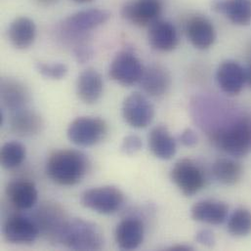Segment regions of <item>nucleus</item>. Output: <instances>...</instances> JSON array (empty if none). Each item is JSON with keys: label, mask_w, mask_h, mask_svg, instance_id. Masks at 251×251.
I'll return each mask as SVG.
<instances>
[{"label": "nucleus", "mask_w": 251, "mask_h": 251, "mask_svg": "<svg viewBox=\"0 0 251 251\" xmlns=\"http://www.w3.org/2000/svg\"><path fill=\"white\" fill-rule=\"evenodd\" d=\"M8 39L19 50L29 48L36 38V25L28 17L22 16L14 19L8 27Z\"/></svg>", "instance_id": "23"}, {"label": "nucleus", "mask_w": 251, "mask_h": 251, "mask_svg": "<svg viewBox=\"0 0 251 251\" xmlns=\"http://www.w3.org/2000/svg\"><path fill=\"white\" fill-rule=\"evenodd\" d=\"M162 3L160 0H128L122 8V17L128 23L140 26H150L160 19Z\"/></svg>", "instance_id": "10"}, {"label": "nucleus", "mask_w": 251, "mask_h": 251, "mask_svg": "<svg viewBox=\"0 0 251 251\" xmlns=\"http://www.w3.org/2000/svg\"><path fill=\"white\" fill-rule=\"evenodd\" d=\"M243 173L242 165L230 158H219L212 165L213 176L223 185H236L242 179Z\"/></svg>", "instance_id": "26"}, {"label": "nucleus", "mask_w": 251, "mask_h": 251, "mask_svg": "<svg viewBox=\"0 0 251 251\" xmlns=\"http://www.w3.org/2000/svg\"><path fill=\"white\" fill-rule=\"evenodd\" d=\"M139 83L147 95L159 98L167 94L171 87L172 79L166 68L159 64H152L145 68Z\"/></svg>", "instance_id": "15"}, {"label": "nucleus", "mask_w": 251, "mask_h": 251, "mask_svg": "<svg viewBox=\"0 0 251 251\" xmlns=\"http://www.w3.org/2000/svg\"><path fill=\"white\" fill-rule=\"evenodd\" d=\"M170 177L176 187L187 197L196 195L205 185V178L201 169L188 158L181 159L174 164Z\"/></svg>", "instance_id": "8"}, {"label": "nucleus", "mask_w": 251, "mask_h": 251, "mask_svg": "<svg viewBox=\"0 0 251 251\" xmlns=\"http://www.w3.org/2000/svg\"><path fill=\"white\" fill-rule=\"evenodd\" d=\"M104 92V80L98 71L88 68L80 73L76 80V95L86 105L97 103Z\"/></svg>", "instance_id": "18"}, {"label": "nucleus", "mask_w": 251, "mask_h": 251, "mask_svg": "<svg viewBox=\"0 0 251 251\" xmlns=\"http://www.w3.org/2000/svg\"><path fill=\"white\" fill-rule=\"evenodd\" d=\"M109 126L100 118L79 117L68 127L69 140L79 147H92L102 142L108 135Z\"/></svg>", "instance_id": "5"}, {"label": "nucleus", "mask_w": 251, "mask_h": 251, "mask_svg": "<svg viewBox=\"0 0 251 251\" xmlns=\"http://www.w3.org/2000/svg\"><path fill=\"white\" fill-rule=\"evenodd\" d=\"M37 5L42 7H51L56 5L60 0H33Z\"/></svg>", "instance_id": "34"}, {"label": "nucleus", "mask_w": 251, "mask_h": 251, "mask_svg": "<svg viewBox=\"0 0 251 251\" xmlns=\"http://www.w3.org/2000/svg\"><path fill=\"white\" fill-rule=\"evenodd\" d=\"M60 243L74 251H100L105 240L95 224L83 219L69 220L61 235Z\"/></svg>", "instance_id": "4"}, {"label": "nucleus", "mask_w": 251, "mask_h": 251, "mask_svg": "<svg viewBox=\"0 0 251 251\" xmlns=\"http://www.w3.org/2000/svg\"><path fill=\"white\" fill-rule=\"evenodd\" d=\"M33 220L37 224L40 234L50 241L60 243L61 235L70 219L60 205L47 202L36 210Z\"/></svg>", "instance_id": "9"}, {"label": "nucleus", "mask_w": 251, "mask_h": 251, "mask_svg": "<svg viewBox=\"0 0 251 251\" xmlns=\"http://www.w3.org/2000/svg\"><path fill=\"white\" fill-rule=\"evenodd\" d=\"M211 9L234 25L246 26L251 24V0H213Z\"/></svg>", "instance_id": "22"}, {"label": "nucleus", "mask_w": 251, "mask_h": 251, "mask_svg": "<svg viewBox=\"0 0 251 251\" xmlns=\"http://www.w3.org/2000/svg\"><path fill=\"white\" fill-rule=\"evenodd\" d=\"M143 146L142 139L137 135H128L123 141L121 150L122 151L127 155H133L141 151Z\"/></svg>", "instance_id": "30"}, {"label": "nucleus", "mask_w": 251, "mask_h": 251, "mask_svg": "<svg viewBox=\"0 0 251 251\" xmlns=\"http://www.w3.org/2000/svg\"><path fill=\"white\" fill-rule=\"evenodd\" d=\"M40 230L35 221L24 215H12L4 223L3 236L8 243L28 245L36 241Z\"/></svg>", "instance_id": "12"}, {"label": "nucleus", "mask_w": 251, "mask_h": 251, "mask_svg": "<svg viewBox=\"0 0 251 251\" xmlns=\"http://www.w3.org/2000/svg\"><path fill=\"white\" fill-rule=\"evenodd\" d=\"M122 112L126 124L138 129L150 126L154 117L152 104L146 95L139 92L131 93L126 97Z\"/></svg>", "instance_id": "11"}, {"label": "nucleus", "mask_w": 251, "mask_h": 251, "mask_svg": "<svg viewBox=\"0 0 251 251\" xmlns=\"http://www.w3.org/2000/svg\"><path fill=\"white\" fill-rule=\"evenodd\" d=\"M246 76H247V83L251 86V62L248 69L246 70Z\"/></svg>", "instance_id": "36"}, {"label": "nucleus", "mask_w": 251, "mask_h": 251, "mask_svg": "<svg viewBox=\"0 0 251 251\" xmlns=\"http://www.w3.org/2000/svg\"><path fill=\"white\" fill-rule=\"evenodd\" d=\"M89 166V160L83 152L59 150L50 154L46 162V174L58 185L75 186L85 177Z\"/></svg>", "instance_id": "1"}, {"label": "nucleus", "mask_w": 251, "mask_h": 251, "mask_svg": "<svg viewBox=\"0 0 251 251\" xmlns=\"http://www.w3.org/2000/svg\"><path fill=\"white\" fill-rule=\"evenodd\" d=\"M81 204L99 214L116 213L125 202V195L115 186H102L85 191L80 199Z\"/></svg>", "instance_id": "6"}, {"label": "nucleus", "mask_w": 251, "mask_h": 251, "mask_svg": "<svg viewBox=\"0 0 251 251\" xmlns=\"http://www.w3.org/2000/svg\"><path fill=\"white\" fill-rule=\"evenodd\" d=\"M196 241L204 247L207 248H212L215 245V237L214 234L209 231V230H201L200 232H198L197 236H196Z\"/></svg>", "instance_id": "32"}, {"label": "nucleus", "mask_w": 251, "mask_h": 251, "mask_svg": "<svg viewBox=\"0 0 251 251\" xmlns=\"http://www.w3.org/2000/svg\"><path fill=\"white\" fill-rule=\"evenodd\" d=\"M73 53H74L75 60L80 64H83V63L89 61L90 58L93 56V50L88 43L79 44V45L74 47Z\"/></svg>", "instance_id": "31"}, {"label": "nucleus", "mask_w": 251, "mask_h": 251, "mask_svg": "<svg viewBox=\"0 0 251 251\" xmlns=\"http://www.w3.org/2000/svg\"><path fill=\"white\" fill-rule=\"evenodd\" d=\"M168 251H193L192 247L189 246H185V245H177L174 247H171L168 249Z\"/></svg>", "instance_id": "35"}, {"label": "nucleus", "mask_w": 251, "mask_h": 251, "mask_svg": "<svg viewBox=\"0 0 251 251\" xmlns=\"http://www.w3.org/2000/svg\"><path fill=\"white\" fill-rule=\"evenodd\" d=\"M145 67L133 52L123 50L113 59L109 75L114 81L123 86H132L140 82Z\"/></svg>", "instance_id": "7"}, {"label": "nucleus", "mask_w": 251, "mask_h": 251, "mask_svg": "<svg viewBox=\"0 0 251 251\" xmlns=\"http://www.w3.org/2000/svg\"><path fill=\"white\" fill-rule=\"evenodd\" d=\"M0 98L3 107L11 112L26 108L30 102V91L21 80L3 77L0 82Z\"/></svg>", "instance_id": "16"}, {"label": "nucleus", "mask_w": 251, "mask_h": 251, "mask_svg": "<svg viewBox=\"0 0 251 251\" xmlns=\"http://www.w3.org/2000/svg\"><path fill=\"white\" fill-rule=\"evenodd\" d=\"M186 35L191 44L200 50H206L216 41V29L213 23L203 15H194L185 25Z\"/></svg>", "instance_id": "13"}, {"label": "nucleus", "mask_w": 251, "mask_h": 251, "mask_svg": "<svg viewBox=\"0 0 251 251\" xmlns=\"http://www.w3.org/2000/svg\"><path fill=\"white\" fill-rule=\"evenodd\" d=\"M110 18L111 13L107 10L100 8L83 9L64 19L60 25V32L64 39L73 43L74 47L88 43V33L107 23Z\"/></svg>", "instance_id": "2"}, {"label": "nucleus", "mask_w": 251, "mask_h": 251, "mask_svg": "<svg viewBox=\"0 0 251 251\" xmlns=\"http://www.w3.org/2000/svg\"><path fill=\"white\" fill-rule=\"evenodd\" d=\"M145 229L137 218H126L116 228L115 239L118 247L124 251L138 249L144 241Z\"/></svg>", "instance_id": "24"}, {"label": "nucleus", "mask_w": 251, "mask_h": 251, "mask_svg": "<svg viewBox=\"0 0 251 251\" xmlns=\"http://www.w3.org/2000/svg\"><path fill=\"white\" fill-rule=\"evenodd\" d=\"M73 2L75 3H77V4H87V3H90L94 0H72Z\"/></svg>", "instance_id": "37"}, {"label": "nucleus", "mask_w": 251, "mask_h": 251, "mask_svg": "<svg viewBox=\"0 0 251 251\" xmlns=\"http://www.w3.org/2000/svg\"><path fill=\"white\" fill-rule=\"evenodd\" d=\"M44 120L42 117L26 108L12 112L9 120L10 130L21 137H32L41 133L44 129Z\"/></svg>", "instance_id": "20"}, {"label": "nucleus", "mask_w": 251, "mask_h": 251, "mask_svg": "<svg viewBox=\"0 0 251 251\" xmlns=\"http://www.w3.org/2000/svg\"><path fill=\"white\" fill-rule=\"evenodd\" d=\"M229 206L220 201L202 200L196 202L191 209V216L195 221L210 225H220L228 217Z\"/></svg>", "instance_id": "21"}, {"label": "nucleus", "mask_w": 251, "mask_h": 251, "mask_svg": "<svg viewBox=\"0 0 251 251\" xmlns=\"http://www.w3.org/2000/svg\"><path fill=\"white\" fill-rule=\"evenodd\" d=\"M35 69L42 76L53 80H61L65 78L69 73V68L64 63L37 62Z\"/></svg>", "instance_id": "29"}, {"label": "nucleus", "mask_w": 251, "mask_h": 251, "mask_svg": "<svg viewBox=\"0 0 251 251\" xmlns=\"http://www.w3.org/2000/svg\"><path fill=\"white\" fill-rule=\"evenodd\" d=\"M6 196L12 205L20 210L31 209L38 200L34 183L24 179L11 181L6 187Z\"/></svg>", "instance_id": "19"}, {"label": "nucleus", "mask_w": 251, "mask_h": 251, "mask_svg": "<svg viewBox=\"0 0 251 251\" xmlns=\"http://www.w3.org/2000/svg\"><path fill=\"white\" fill-rule=\"evenodd\" d=\"M180 141L186 147H194L198 143V136L194 130L188 128L182 132Z\"/></svg>", "instance_id": "33"}, {"label": "nucleus", "mask_w": 251, "mask_h": 251, "mask_svg": "<svg viewBox=\"0 0 251 251\" xmlns=\"http://www.w3.org/2000/svg\"><path fill=\"white\" fill-rule=\"evenodd\" d=\"M148 143L151 152L163 160L171 159L177 151V144L166 126L153 127L148 137Z\"/></svg>", "instance_id": "25"}, {"label": "nucleus", "mask_w": 251, "mask_h": 251, "mask_svg": "<svg viewBox=\"0 0 251 251\" xmlns=\"http://www.w3.org/2000/svg\"><path fill=\"white\" fill-rule=\"evenodd\" d=\"M216 81L219 88L229 96L239 95L247 83L246 70L236 61L222 62L216 72Z\"/></svg>", "instance_id": "14"}, {"label": "nucleus", "mask_w": 251, "mask_h": 251, "mask_svg": "<svg viewBox=\"0 0 251 251\" xmlns=\"http://www.w3.org/2000/svg\"><path fill=\"white\" fill-rule=\"evenodd\" d=\"M25 147L17 141L5 143L0 151V162L5 169H14L19 167L25 159Z\"/></svg>", "instance_id": "27"}, {"label": "nucleus", "mask_w": 251, "mask_h": 251, "mask_svg": "<svg viewBox=\"0 0 251 251\" xmlns=\"http://www.w3.org/2000/svg\"><path fill=\"white\" fill-rule=\"evenodd\" d=\"M211 140L226 153L243 157L251 152V115H246L231 126L214 132Z\"/></svg>", "instance_id": "3"}, {"label": "nucleus", "mask_w": 251, "mask_h": 251, "mask_svg": "<svg viewBox=\"0 0 251 251\" xmlns=\"http://www.w3.org/2000/svg\"><path fill=\"white\" fill-rule=\"evenodd\" d=\"M229 233L238 238L247 237L251 233V211L245 207L237 208L228 220Z\"/></svg>", "instance_id": "28"}, {"label": "nucleus", "mask_w": 251, "mask_h": 251, "mask_svg": "<svg viewBox=\"0 0 251 251\" xmlns=\"http://www.w3.org/2000/svg\"><path fill=\"white\" fill-rule=\"evenodd\" d=\"M148 40L152 49L171 52L179 44V33L171 22L158 19L149 26Z\"/></svg>", "instance_id": "17"}]
</instances>
